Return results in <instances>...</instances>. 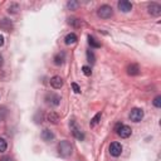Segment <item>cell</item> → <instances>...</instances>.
Returning a JSON list of instances; mask_svg holds the SVG:
<instances>
[{"label":"cell","mask_w":161,"mask_h":161,"mask_svg":"<svg viewBox=\"0 0 161 161\" xmlns=\"http://www.w3.org/2000/svg\"><path fill=\"white\" fill-rule=\"evenodd\" d=\"M147 10H148V13H150L151 15H153V16H158V15L161 14V6H160V4H157V3H151V4L148 5Z\"/></svg>","instance_id":"8"},{"label":"cell","mask_w":161,"mask_h":161,"mask_svg":"<svg viewBox=\"0 0 161 161\" xmlns=\"http://www.w3.org/2000/svg\"><path fill=\"white\" fill-rule=\"evenodd\" d=\"M0 28H1L3 30H5V31H11L13 24H11V21H10L9 19H3V20L0 21Z\"/></svg>","instance_id":"12"},{"label":"cell","mask_w":161,"mask_h":161,"mask_svg":"<svg viewBox=\"0 0 161 161\" xmlns=\"http://www.w3.org/2000/svg\"><path fill=\"white\" fill-rule=\"evenodd\" d=\"M117 5H118V9L122 13H128V11L132 10V4L130 1H127V0H121V1H118Z\"/></svg>","instance_id":"9"},{"label":"cell","mask_w":161,"mask_h":161,"mask_svg":"<svg viewBox=\"0 0 161 161\" xmlns=\"http://www.w3.org/2000/svg\"><path fill=\"white\" fill-rule=\"evenodd\" d=\"M60 96H58L57 93H48L47 94V97H45V101H47V103L48 104H50V106H58L59 103H60Z\"/></svg>","instance_id":"5"},{"label":"cell","mask_w":161,"mask_h":161,"mask_svg":"<svg viewBox=\"0 0 161 161\" xmlns=\"http://www.w3.org/2000/svg\"><path fill=\"white\" fill-rule=\"evenodd\" d=\"M72 88H73L74 93H80V88H79V86L77 83H72Z\"/></svg>","instance_id":"26"},{"label":"cell","mask_w":161,"mask_h":161,"mask_svg":"<svg viewBox=\"0 0 161 161\" xmlns=\"http://www.w3.org/2000/svg\"><path fill=\"white\" fill-rule=\"evenodd\" d=\"M42 138L45 141V142H50V141H53L54 140V133L50 131V130H48V128H44L43 131H42Z\"/></svg>","instance_id":"11"},{"label":"cell","mask_w":161,"mask_h":161,"mask_svg":"<svg viewBox=\"0 0 161 161\" xmlns=\"http://www.w3.org/2000/svg\"><path fill=\"white\" fill-rule=\"evenodd\" d=\"M130 118L133 122H140L143 118V111L141 108H132L130 112Z\"/></svg>","instance_id":"4"},{"label":"cell","mask_w":161,"mask_h":161,"mask_svg":"<svg viewBox=\"0 0 161 161\" xmlns=\"http://www.w3.org/2000/svg\"><path fill=\"white\" fill-rule=\"evenodd\" d=\"M47 119H48L49 123L57 125V123L59 122V116H58V113H55V112H49V113L47 114Z\"/></svg>","instance_id":"14"},{"label":"cell","mask_w":161,"mask_h":161,"mask_svg":"<svg viewBox=\"0 0 161 161\" xmlns=\"http://www.w3.org/2000/svg\"><path fill=\"white\" fill-rule=\"evenodd\" d=\"M1 161H11V158H10L9 156H4V157L1 158Z\"/></svg>","instance_id":"27"},{"label":"cell","mask_w":161,"mask_h":161,"mask_svg":"<svg viewBox=\"0 0 161 161\" xmlns=\"http://www.w3.org/2000/svg\"><path fill=\"white\" fill-rule=\"evenodd\" d=\"M116 131H117V135L121 136L122 138H127V137H130L131 133H132V130H131L130 126L121 125V123H118V125L116 126Z\"/></svg>","instance_id":"2"},{"label":"cell","mask_w":161,"mask_h":161,"mask_svg":"<svg viewBox=\"0 0 161 161\" xmlns=\"http://www.w3.org/2000/svg\"><path fill=\"white\" fill-rule=\"evenodd\" d=\"M82 72H83V74L87 75V77H89V75L92 74V69H91V67H88V65H83V67H82Z\"/></svg>","instance_id":"21"},{"label":"cell","mask_w":161,"mask_h":161,"mask_svg":"<svg viewBox=\"0 0 161 161\" xmlns=\"http://www.w3.org/2000/svg\"><path fill=\"white\" fill-rule=\"evenodd\" d=\"M88 44L92 47V48H99L101 47V43L92 35H88Z\"/></svg>","instance_id":"17"},{"label":"cell","mask_w":161,"mask_h":161,"mask_svg":"<svg viewBox=\"0 0 161 161\" xmlns=\"http://www.w3.org/2000/svg\"><path fill=\"white\" fill-rule=\"evenodd\" d=\"M153 106L157 107V108L161 107V96H156V97L153 98Z\"/></svg>","instance_id":"24"},{"label":"cell","mask_w":161,"mask_h":161,"mask_svg":"<svg viewBox=\"0 0 161 161\" xmlns=\"http://www.w3.org/2000/svg\"><path fill=\"white\" fill-rule=\"evenodd\" d=\"M4 44V36L3 35H0V47Z\"/></svg>","instance_id":"28"},{"label":"cell","mask_w":161,"mask_h":161,"mask_svg":"<svg viewBox=\"0 0 161 161\" xmlns=\"http://www.w3.org/2000/svg\"><path fill=\"white\" fill-rule=\"evenodd\" d=\"M58 153L62 157H68L72 155V145L68 141H60L58 143Z\"/></svg>","instance_id":"1"},{"label":"cell","mask_w":161,"mask_h":161,"mask_svg":"<svg viewBox=\"0 0 161 161\" xmlns=\"http://www.w3.org/2000/svg\"><path fill=\"white\" fill-rule=\"evenodd\" d=\"M67 5H68V8H69L70 10H75V9L79 6V3H78V1H69Z\"/></svg>","instance_id":"22"},{"label":"cell","mask_w":161,"mask_h":161,"mask_svg":"<svg viewBox=\"0 0 161 161\" xmlns=\"http://www.w3.org/2000/svg\"><path fill=\"white\" fill-rule=\"evenodd\" d=\"M64 59H65V54H64L63 52H62V53H58V54L54 55V64L60 65V64L64 63Z\"/></svg>","instance_id":"15"},{"label":"cell","mask_w":161,"mask_h":161,"mask_svg":"<svg viewBox=\"0 0 161 161\" xmlns=\"http://www.w3.org/2000/svg\"><path fill=\"white\" fill-rule=\"evenodd\" d=\"M97 15H98L99 18H102V19H108V18H111V16L113 15V9H112L109 5H102V6L98 9Z\"/></svg>","instance_id":"3"},{"label":"cell","mask_w":161,"mask_h":161,"mask_svg":"<svg viewBox=\"0 0 161 161\" xmlns=\"http://www.w3.org/2000/svg\"><path fill=\"white\" fill-rule=\"evenodd\" d=\"M6 147H8L6 141H5L4 138H1V137H0V152H4V151L6 150Z\"/></svg>","instance_id":"25"},{"label":"cell","mask_w":161,"mask_h":161,"mask_svg":"<svg viewBox=\"0 0 161 161\" xmlns=\"http://www.w3.org/2000/svg\"><path fill=\"white\" fill-rule=\"evenodd\" d=\"M101 116H102V113L99 112V113H97L92 119H91V127H93V126H96L98 122H99V119H101Z\"/></svg>","instance_id":"19"},{"label":"cell","mask_w":161,"mask_h":161,"mask_svg":"<svg viewBox=\"0 0 161 161\" xmlns=\"http://www.w3.org/2000/svg\"><path fill=\"white\" fill-rule=\"evenodd\" d=\"M3 63H4V60H3V57H1V55H0V67H1V65H3Z\"/></svg>","instance_id":"29"},{"label":"cell","mask_w":161,"mask_h":161,"mask_svg":"<svg viewBox=\"0 0 161 161\" xmlns=\"http://www.w3.org/2000/svg\"><path fill=\"white\" fill-rule=\"evenodd\" d=\"M70 131H72V133H73V136L77 138V140H79V141H82L83 138H84V133L82 132V130L72 121V123H70Z\"/></svg>","instance_id":"7"},{"label":"cell","mask_w":161,"mask_h":161,"mask_svg":"<svg viewBox=\"0 0 161 161\" xmlns=\"http://www.w3.org/2000/svg\"><path fill=\"white\" fill-rule=\"evenodd\" d=\"M18 10H19V5H18V4H11V5L9 6V10H8V11L11 13V14H15Z\"/></svg>","instance_id":"23"},{"label":"cell","mask_w":161,"mask_h":161,"mask_svg":"<svg viewBox=\"0 0 161 161\" xmlns=\"http://www.w3.org/2000/svg\"><path fill=\"white\" fill-rule=\"evenodd\" d=\"M50 86L54 89H60L63 87V79L59 75H54V77L50 78Z\"/></svg>","instance_id":"10"},{"label":"cell","mask_w":161,"mask_h":161,"mask_svg":"<svg viewBox=\"0 0 161 161\" xmlns=\"http://www.w3.org/2000/svg\"><path fill=\"white\" fill-rule=\"evenodd\" d=\"M68 23H69L70 25H73L74 28H79V26L82 25V21H80L79 19H77V18H69V19H68Z\"/></svg>","instance_id":"18"},{"label":"cell","mask_w":161,"mask_h":161,"mask_svg":"<svg viewBox=\"0 0 161 161\" xmlns=\"http://www.w3.org/2000/svg\"><path fill=\"white\" fill-rule=\"evenodd\" d=\"M109 153L112 156H114V157L119 156L122 153V145L119 142H112L109 145Z\"/></svg>","instance_id":"6"},{"label":"cell","mask_w":161,"mask_h":161,"mask_svg":"<svg viewBox=\"0 0 161 161\" xmlns=\"http://www.w3.org/2000/svg\"><path fill=\"white\" fill-rule=\"evenodd\" d=\"M87 60H88L89 63H94L96 57H94V54H93L92 50H87Z\"/></svg>","instance_id":"20"},{"label":"cell","mask_w":161,"mask_h":161,"mask_svg":"<svg viewBox=\"0 0 161 161\" xmlns=\"http://www.w3.org/2000/svg\"><path fill=\"white\" fill-rule=\"evenodd\" d=\"M127 73H128L130 75H137V74L140 73V67H138L137 64L132 63V64H130V65L127 67Z\"/></svg>","instance_id":"13"},{"label":"cell","mask_w":161,"mask_h":161,"mask_svg":"<svg viewBox=\"0 0 161 161\" xmlns=\"http://www.w3.org/2000/svg\"><path fill=\"white\" fill-rule=\"evenodd\" d=\"M77 35L74 34V33H69V34H67L65 35V38H64V40H65V44H73V43H75L77 42Z\"/></svg>","instance_id":"16"}]
</instances>
